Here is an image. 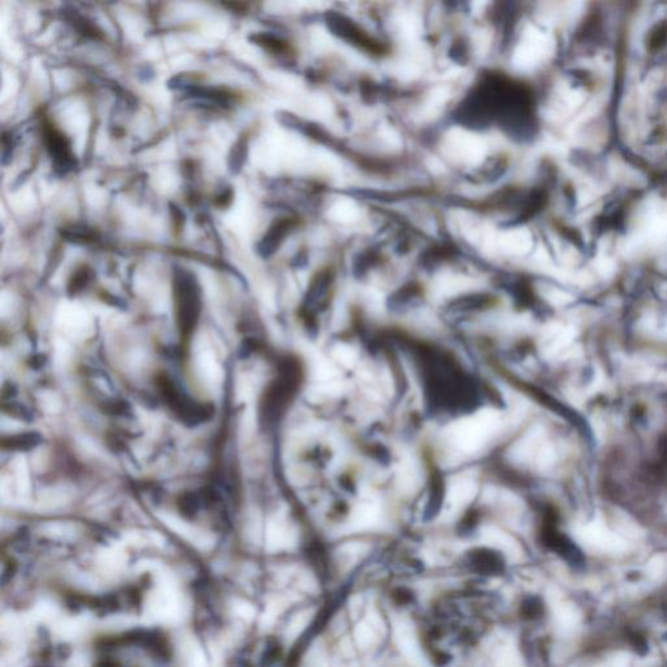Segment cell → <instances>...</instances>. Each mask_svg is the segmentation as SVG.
<instances>
[{
  "instance_id": "cell-1",
  "label": "cell",
  "mask_w": 667,
  "mask_h": 667,
  "mask_svg": "<svg viewBox=\"0 0 667 667\" xmlns=\"http://www.w3.org/2000/svg\"><path fill=\"white\" fill-rule=\"evenodd\" d=\"M175 314L183 339L189 338L197 326L201 313V295L194 277L187 271H178L175 277Z\"/></svg>"
},
{
  "instance_id": "cell-2",
  "label": "cell",
  "mask_w": 667,
  "mask_h": 667,
  "mask_svg": "<svg viewBox=\"0 0 667 667\" xmlns=\"http://www.w3.org/2000/svg\"><path fill=\"white\" fill-rule=\"evenodd\" d=\"M158 385L167 406L183 423L197 425L210 419V414L213 413L210 407L206 404H200L185 395L169 378H159Z\"/></svg>"
},
{
  "instance_id": "cell-3",
  "label": "cell",
  "mask_w": 667,
  "mask_h": 667,
  "mask_svg": "<svg viewBox=\"0 0 667 667\" xmlns=\"http://www.w3.org/2000/svg\"><path fill=\"white\" fill-rule=\"evenodd\" d=\"M46 136H47V148L52 156L55 158V161L60 162L62 165H68V162L71 161L68 141L54 128L49 129L46 132Z\"/></svg>"
},
{
  "instance_id": "cell-4",
  "label": "cell",
  "mask_w": 667,
  "mask_h": 667,
  "mask_svg": "<svg viewBox=\"0 0 667 667\" xmlns=\"http://www.w3.org/2000/svg\"><path fill=\"white\" fill-rule=\"evenodd\" d=\"M40 442V436L37 434H24V436H10L3 441V447L10 449H33Z\"/></svg>"
}]
</instances>
